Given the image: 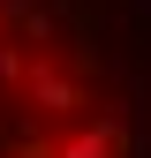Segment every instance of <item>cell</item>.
I'll list each match as a JSON object with an SVG mask.
<instances>
[{
  "label": "cell",
  "instance_id": "cell-4",
  "mask_svg": "<svg viewBox=\"0 0 151 158\" xmlns=\"http://www.w3.org/2000/svg\"><path fill=\"white\" fill-rule=\"evenodd\" d=\"M23 75H30V53H23V45H0V83L23 90Z\"/></svg>",
  "mask_w": 151,
  "mask_h": 158
},
{
  "label": "cell",
  "instance_id": "cell-1",
  "mask_svg": "<svg viewBox=\"0 0 151 158\" xmlns=\"http://www.w3.org/2000/svg\"><path fill=\"white\" fill-rule=\"evenodd\" d=\"M23 98H30V113H38V121H68V113L83 106V83H76V75H61L53 60H30Z\"/></svg>",
  "mask_w": 151,
  "mask_h": 158
},
{
  "label": "cell",
  "instance_id": "cell-5",
  "mask_svg": "<svg viewBox=\"0 0 151 158\" xmlns=\"http://www.w3.org/2000/svg\"><path fill=\"white\" fill-rule=\"evenodd\" d=\"M30 8H38V0H0V23H23Z\"/></svg>",
  "mask_w": 151,
  "mask_h": 158
},
{
  "label": "cell",
  "instance_id": "cell-3",
  "mask_svg": "<svg viewBox=\"0 0 151 158\" xmlns=\"http://www.w3.org/2000/svg\"><path fill=\"white\" fill-rule=\"evenodd\" d=\"M23 38H30V45L61 38V8H30V15H23Z\"/></svg>",
  "mask_w": 151,
  "mask_h": 158
},
{
  "label": "cell",
  "instance_id": "cell-2",
  "mask_svg": "<svg viewBox=\"0 0 151 158\" xmlns=\"http://www.w3.org/2000/svg\"><path fill=\"white\" fill-rule=\"evenodd\" d=\"M113 151H121V128H113V121H91L76 143H61L53 158H113Z\"/></svg>",
  "mask_w": 151,
  "mask_h": 158
}]
</instances>
